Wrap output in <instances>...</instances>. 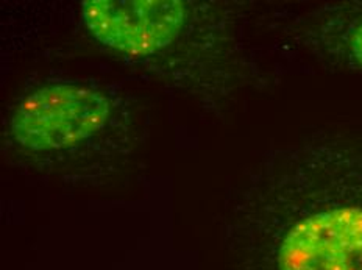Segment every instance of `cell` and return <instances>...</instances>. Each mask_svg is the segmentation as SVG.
<instances>
[{"label": "cell", "mask_w": 362, "mask_h": 270, "mask_svg": "<svg viewBox=\"0 0 362 270\" xmlns=\"http://www.w3.org/2000/svg\"><path fill=\"white\" fill-rule=\"evenodd\" d=\"M231 206L267 237L275 270H362V129L269 152Z\"/></svg>", "instance_id": "cell-1"}, {"label": "cell", "mask_w": 362, "mask_h": 270, "mask_svg": "<svg viewBox=\"0 0 362 270\" xmlns=\"http://www.w3.org/2000/svg\"><path fill=\"white\" fill-rule=\"evenodd\" d=\"M83 22L102 46L158 74L222 69L226 36L222 16L205 4L181 0H86ZM180 83V77H178Z\"/></svg>", "instance_id": "cell-2"}, {"label": "cell", "mask_w": 362, "mask_h": 270, "mask_svg": "<svg viewBox=\"0 0 362 270\" xmlns=\"http://www.w3.org/2000/svg\"><path fill=\"white\" fill-rule=\"evenodd\" d=\"M119 133V107L100 89L52 83L22 99L10 121V134L32 156L85 155Z\"/></svg>", "instance_id": "cell-3"}, {"label": "cell", "mask_w": 362, "mask_h": 270, "mask_svg": "<svg viewBox=\"0 0 362 270\" xmlns=\"http://www.w3.org/2000/svg\"><path fill=\"white\" fill-rule=\"evenodd\" d=\"M319 42L331 57L362 71V11L334 13L323 19Z\"/></svg>", "instance_id": "cell-4"}]
</instances>
